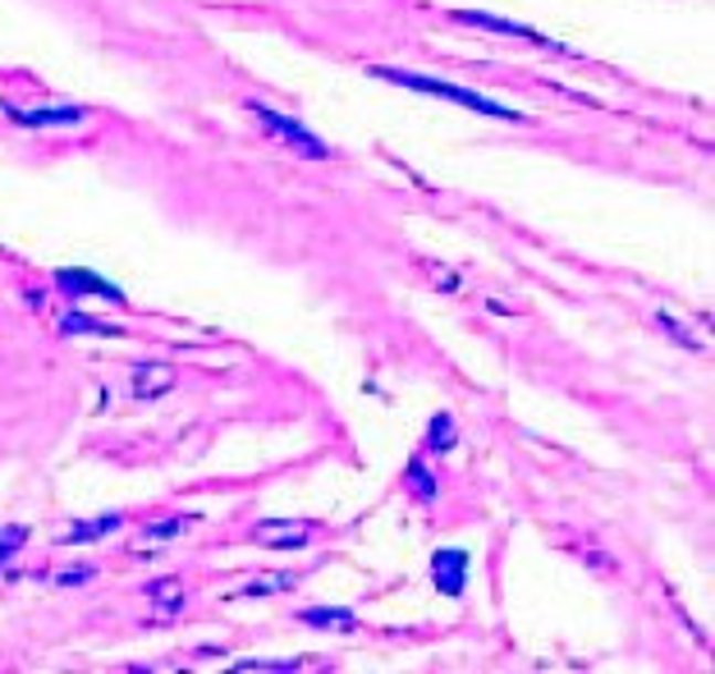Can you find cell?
<instances>
[{"mask_svg": "<svg viewBox=\"0 0 715 674\" xmlns=\"http://www.w3.org/2000/svg\"><path fill=\"white\" fill-rule=\"evenodd\" d=\"M55 285L65 289V294H102V298H111V303H124V294H119L111 281H102V275H92V271H78V266L55 271Z\"/></svg>", "mask_w": 715, "mask_h": 674, "instance_id": "obj_9", "label": "cell"}, {"mask_svg": "<svg viewBox=\"0 0 715 674\" xmlns=\"http://www.w3.org/2000/svg\"><path fill=\"white\" fill-rule=\"evenodd\" d=\"M124 524L119 514H106V518H87V524H74V528H65V541H87V537H111L115 528Z\"/></svg>", "mask_w": 715, "mask_h": 674, "instance_id": "obj_12", "label": "cell"}, {"mask_svg": "<svg viewBox=\"0 0 715 674\" xmlns=\"http://www.w3.org/2000/svg\"><path fill=\"white\" fill-rule=\"evenodd\" d=\"M6 115L14 119V125H28V129H51V125H78V119L87 115L83 106H6Z\"/></svg>", "mask_w": 715, "mask_h": 674, "instance_id": "obj_6", "label": "cell"}, {"mask_svg": "<svg viewBox=\"0 0 715 674\" xmlns=\"http://www.w3.org/2000/svg\"><path fill=\"white\" fill-rule=\"evenodd\" d=\"M303 624H313V629H330V633H354V610H339V605H313V610H303V615H298Z\"/></svg>", "mask_w": 715, "mask_h": 674, "instance_id": "obj_11", "label": "cell"}, {"mask_svg": "<svg viewBox=\"0 0 715 674\" xmlns=\"http://www.w3.org/2000/svg\"><path fill=\"white\" fill-rule=\"evenodd\" d=\"M23 541H28V528H19V524H6V528H0V569L10 565V556H14Z\"/></svg>", "mask_w": 715, "mask_h": 674, "instance_id": "obj_16", "label": "cell"}, {"mask_svg": "<svg viewBox=\"0 0 715 674\" xmlns=\"http://www.w3.org/2000/svg\"><path fill=\"white\" fill-rule=\"evenodd\" d=\"M459 23H469V28H491V33H501V38H523V42H533V46H555V51H565L559 42H550L546 33H537V28H523V23H509V19H495V14H482V10H454Z\"/></svg>", "mask_w": 715, "mask_h": 674, "instance_id": "obj_5", "label": "cell"}, {"mask_svg": "<svg viewBox=\"0 0 715 674\" xmlns=\"http://www.w3.org/2000/svg\"><path fill=\"white\" fill-rule=\"evenodd\" d=\"M371 78H386V83H395V87L427 92V97H441V102H454V106H469V110H477V115H491V119H523V110H514V106H501V102L482 97V92L454 87V83L427 78V74H409V70H386V65H371Z\"/></svg>", "mask_w": 715, "mask_h": 674, "instance_id": "obj_1", "label": "cell"}, {"mask_svg": "<svg viewBox=\"0 0 715 674\" xmlns=\"http://www.w3.org/2000/svg\"><path fill=\"white\" fill-rule=\"evenodd\" d=\"M193 524H198V514H179V518L170 514V518H157V524L138 528V546H134V550H138V556H151V550H161L166 541H175L179 533H189Z\"/></svg>", "mask_w": 715, "mask_h": 674, "instance_id": "obj_8", "label": "cell"}, {"mask_svg": "<svg viewBox=\"0 0 715 674\" xmlns=\"http://www.w3.org/2000/svg\"><path fill=\"white\" fill-rule=\"evenodd\" d=\"M87 578H92V569H87V565H78V569H60V573H55V583H60V588H78V583H87Z\"/></svg>", "mask_w": 715, "mask_h": 674, "instance_id": "obj_18", "label": "cell"}, {"mask_svg": "<svg viewBox=\"0 0 715 674\" xmlns=\"http://www.w3.org/2000/svg\"><path fill=\"white\" fill-rule=\"evenodd\" d=\"M147 601L157 610V620H175L183 610V583L179 578H157V583H147Z\"/></svg>", "mask_w": 715, "mask_h": 674, "instance_id": "obj_10", "label": "cell"}, {"mask_svg": "<svg viewBox=\"0 0 715 674\" xmlns=\"http://www.w3.org/2000/svg\"><path fill=\"white\" fill-rule=\"evenodd\" d=\"M431 578H437V588L445 597H459L463 583H469V550H459V546H445L431 556Z\"/></svg>", "mask_w": 715, "mask_h": 674, "instance_id": "obj_4", "label": "cell"}, {"mask_svg": "<svg viewBox=\"0 0 715 674\" xmlns=\"http://www.w3.org/2000/svg\"><path fill=\"white\" fill-rule=\"evenodd\" d=\"M175 390V367L170 362H138V372H134V400L151 404V400H161V394Z\"/></svg>", "mask_w": 715, "mask_h": 674, "instance_id": "obj_7", "label": "cell"}, {"mask_svg": "<svg viewBox=\"0 0 715 674\" xmlns=\"http://www.w3.org/2000/svg\"><path fill=\"white\" fill-rule=\"evenodd\" d=\"M248 110L257 115V125H262L271 138H280L290 151H298V157H307V161H326V157H330V147H326L317 134H307L298 119L280 115V110H271V106H262V102H248Z\"/></svg>", "mask_w": 715, "mask_h": 674, "instance_id": "obj_2", "label": "cell"}, {"mask_svg": "<svg viewBox=\"0 0 715 674\" xmlns=\"http://www.w3.org/2000/svg\"><path fill=\"white\" fill-rule=\"evenodd\" d=\"M403 482H409V492L422 501V505H431V501H437V482H427V473H422V464H409V477H403Z\"/></svg>", "mask_w": 715, "mask_h": 674, "instance_id": "obj_17", "label": "cell"}, {"mask_svg": "<svg viewBox=\"0 0 715 674\" xmlns=\"http://www.w3.org/2000/svg\"><path fill=\"white\" fill-rule=\"evenodd\" d=\"M60 330H65V335H124L119 326H106V322L83 317V313H70L65 322H60Z\"/></svg>", "mask_w": 715, "mask_h": 674, "instance_id": "obj_14", "label": "cell"}, {"mask_svg": "<svg viewBox=\"0 0 715 674\" xmlns=\"http://www.w3.org/2000/svg\"><path fill=\"white\" fill-rule=\"evenodd\" d=\"M427 445L431 450H454V418L450 413H437L427 426Z\"/></svg>", "mask_w": 715, "mask_h": 674, "instance_id": "obj_15", "label": "cell"}, {"mask_svg": "<svg viewBox=\"0 0 715 674\" xmlns=\"http://www.w3.org/2000/svg\"><path fill=\"white\" fill-rule=\"evenodd\" d=\"M313 533L317 524H307V518H262L253 528V541L266 550H303Z\"/></svg>", "mask_w": 715, "mask_h": 674, "instance_id": "obj_3", "label": "cell"}, {"mask_svg": "<svg viewBox=\"0 0 715 674\" xmlns=\"http://www.w3.org/2000/svg\"><path fill=\"white\" fill-rule=\"evenodd\" d=\"M298 583L294 573H262L257 583H248V588H239L234 597H271V592H290Z\"/></svg>", "mask_w": 715, "mask_h": 674, "instance_id": "obj_13", "label": "cell"}]
</instances>
